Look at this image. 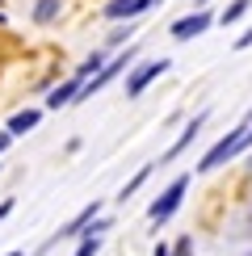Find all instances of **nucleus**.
Masks as SVG:
<instances>
[{
  "label": "nucleus",
  "mask_w": 252,
  "mask_h": 256,
  "mask_svg": "<svg viewBox=\"0 0 252 256\" xmlns=\"http://www.w3.org/2000/svg\"><path fill=\"white\" fill-rule=\"evenodd\" d=\"M248 126H252V114H248V118L240 122V126H236L231 134H223V138H218V143H214V147H210V152L202 156V164H198V172H214L218 164H227V160H236L240 152H244V130H248Z\"/></svg>",
  "instance_id": "1"
},
{
  "label": "nucleus",
  "mask_w": 252,
  "mask_h": 256,
  "mask_svg": "<svg viewBox=\"0 0 252 256\" xmlns=\"http://www.w3.org/2000/svg\"><path fill=\"white\" fill-rule=\"evenodd\" d=\"M185 189H189V176H176L172 185L164 189L160 198L152 202V210H147V218H152V227H160V222H168L176 214V210H181V202H185Z\"/></svg>",
  "instance_id": "2"
},
{
  "label": "nucleus",
  "mask_w": 252,
  "mask_h": 256,
  "mask_svg": "<svg viewBox=\"0 0 252 256\" xmlns=\"http://www.w3.org/2000/svg\"><path fill=\"white\" fill-rule=\"evenodd\" d=\"M134 55H139V46H126V55L110 59V63H105V68L97 72V76H92V80H84V84H80V97H76V101L92 97V92H101V88H105V84H110V80H118L122 72H126V68H130V63H134Z\"/></svg>",
  "instance_id": "3"
},
{
  "label": "nucleus",
  "mask_w": 252,
  "mask_h": 256,
  "mask_svg": "<svg viewBox=\"0 0 252 256\" xmlns=\"http://www.w3.org/2000/svg\"><path fill=\"white\" fill-rule=\"evenodd\" d=\"M164 72H168V59H147V63H139V68L126 76V97H143V88H147L152 80H160Z\"/></svg>",
  "instance_id": "4"
},
{
  "label": "nucleus",
  "mask_w": 252,
  "mask_h": 256,
  "mask_svg": "<svg viewBox=\"0 0 252 256\" xmlns=\"http://www.w3.org/2000/svg\"><path fill=\"white\" fill-rule=\"evenodd\" d=\"M210 26H214V17H210L206 8H198V13H189V17H181V21H172V38H176V42H189V38L206 34Z\"/></svg>",
  "instance_id": "5"
},
{
  "label": "nucleus",
  "mask_w": 252,
  "mask_h": 256,
  "mask_svg": "<svg viewBox=\"0 0 252 256\" xmlns=\"http://www.w3.org/2000/svg\"><path fill=\"white\" fill-rule=\"evenodd\" d=\"M156 0H110V4L101 8V17L105 21H134L139 13H147Z\"/></svg>",
  "instance_id": "6"
},
{
  "label": "nucleus",
  "mask_w": 252,
  "mask_h": 256,
  "mask_svg": "<svg viewBox=\"0 0 252 256\" xmlns=\"http://www.w3.org/2000/svg\"><path fill=\"white\" fill-rule=\"evenodd\" d=\"M206 118H210V114H198V118H189V122H185V130H181V138H176V143H172V147H168V152L160 156V160H164V164H172V160H176V156H181V152H185V147H189V143H194V138H198V134H202V126H206Z\"/></svg>",
  "instance_id": "7"
},
{
  "label": "nucleus",
  "mask_w": 252,
  "mask_h": 256,
  "mask_svg": "<svg viewBox=\"0 0 252 256\" xmlns=\"http://www.w3.org/2000/svg\"><path fill=\"white\" fill-rule=\"evenodd\" d=\"M97 214H101V202H88V206H84L80 214L68 222V227H59V236H55V240H68V236H84V227H88V222L97 218Z\"/></svg>",
  "instance_id": "8"
},
{
  "label": "nucleus",
  "mask_w": 252,
  "mask_h": 256,
  "mask_svg": "<svg viewBox=\"0 0 252 256\" xmlns=\"http://www.w3.org/2000/svg\"><path fill=\"white\" fill-rule=\"evenodd\" d=\"M80 76H72V80H63L59 84V88H50V97H46V105H50V110H63V105H72V101H76L80 97Z\"/></svg>",
  "instance_id": "9"
},
{
  "label": "nucleus",
  "mask_w": 252,
  "mask_h": 256,
  "mask_svg": "<svg viewBox=\"0 0 252 256\" xmlns=\"http://www.w3.org/2000/svg\"><path fill=\"white\" fill-rule=\"evenodd\" d=\"M38 122H42L38 110H21V114H13V118H8V134H26V130H34Z\"/></svg>",
  "instance_id": "10"
},
{
  "label": "nucleus",
  "mask_w": 252,
  "mask_h": 256,
  "mask_svg": "<svg viewBox=\"0 0 252 256\" xmlns=\"http://www.w3.org/2000/svg\"><path fill=\"white\" fill-rule=\"evenodd\" d=\"M59 8H63V0H38L34 4V21L38 26H50V21L59 17Z\"/></svg>",
  "instance_id": "11"
},
{
  "label": "nucleus",
  "mask_w": 252,
  "mask_h": 256,
  "mask_svg": "<svg viewBox=\"0 0 252 256\" xmlns=\"http://www.w3.org/2000/svg\"><path fill=\"white\" fill-rule=\"evenodd\" d=\"M101 68H105V50H92V55H88V59H84L80 68H76V76H80V80H92Z\"/></svg>",
  "instance_id": "12"
},
{
  "label": "nucleus",
  "mask_w": 252,
  "mask_h": 256,
  "mask_svg": "<svg viewBox=\"0 0 252 256\" xmlns=\"http://www.w3.org/2000/svg\"><path fill=\"white\" fill-rule=\"evenodd\" d=\"M147 176H152V164H143L139 172H134V176H130V180H126V185L118 189V202H126V198H134V194H139V185H143Z\"/></svg>",
  "instance_id": "13"
},
{
  "label": "nucleus",
  "mask_w": 252,
  "mask_h": 256,
  "mask_svg": "<svg viewBox=\"0 0 252 256\" xmlns=\"http://www.w3.org/2000/svg\"><path fill=\"white\" fill-rule=\"evenodd\" d=\"M248 8H252V0H231V4L223 8V17H214V21H223V26H236V21L244 17Z\"/></svg>",
  "instance_id": "14"
},
{
  "label": "nucleus",
  "mask_w": 252,
  "mask_h": 256,
  "mask_svg": "<svg viewBox=\"0 0 252 256\" xmlns=\"http://www.w3.org/2000/svg\"><path fill=\"white\" fill-rule=\"evenodd\" d=\"M101 252V236H92V231H84L80 236V248L72 252V256H97Z\"/></svg>",
  "instance_id": "15"
},
{
  "label": "nucleus",
  "mask_w": 252,
  "mask_h": 256,
  "mask_svg": "<svg viewBox=\"0 0 252 256\" xmlns=\"http://www.w3.org/2000/svg\"><path fill=\"white\" fill-rule=\"evenodd\" d=\"M126 38H134V26H118V30L110 34V42H105V46H122Z\"/></svg>",
  "instance_id": "16"
},
{
  "label": "nucleus",
  "mask_w": 252,
  "mask_h": 256,
  "mask_svg": "<svg viewBox=\"0 0 252 256\" xmlns=\"http://www.w3.org/2000/svg\"><path fill=\"white\" fill-rule=\"evenodd\" d=\"M168 256H194V240H189V236H181V240L172 244V252H168Z\"/></svg>",
  "instance_id": "17"
},
{
  "label": "nucleus",
  "mask_w": 252,
  "mask_h": 256,
  "mask_svg": "<svg viewBox=\"0 0 252 256\" xmlns=\"http://www.w3.org/2000/svg\"><path fill=\"white\" fill-rule=\"evenodd\" d=\"M248 46H252V26H248V30H244V34H240V38H236V50H248Z\"/></svg>",
  "instance_id": "18"
},
{
  "label": "nucleus",
  "mask_w": 252,
  "mask_h": 256,
  "mask_svg": "<svg viewBox=\"0 0 252 256\" xmlns=\"http://www.w3.org/2000/svg\"><path fill=\"white\" fill-rule=\"evenodd\" d=\"M8 210H13V202H0V218H8Z\"/></svg>",
  "instance_id": "19"
},
{
  "label": "nucleus",
  "mask_w": 252,
  "mask_h": 256,
  "mask_svg": "<svg viewBox=\"0 0 252 256\" xmlns=\"http://www.w3.org/2000/svg\"><path fill=\"white\" fill-rule=\"evenodd\" d=\"M8 143H13V134H8V130H4V134H0V152H4V147H8Z\"/></svg>",
  "instance_id": "20"
},
{
  "label": "nucleus",
  "mask_w": 252,
  "mask_h": 256,
  "mask_svg": "<svg viewBox=\"0 0 252 256\" xmlns=\"http://www.w3.org/2000/svg\"><path fill=\"white\" fill-rule=\"evenodd\" d=\"M168 252H172V248H168V244H160V248H156L152 256H168Z\"/></svg>",
  "instance_id": "21"
},
{
  "label": "nucleus",
  "mask_w": 252,
  "mask_h": 256,
  "mask_svg": "<svg viewBox=\"0 0 252 256\" xmlns=\"http://www.w3.org/2000/svg\"><path fill=\"white\" fill-rule=\"evenodd\" d=\"M4 256H21V252H4Z\"/></svg>",
  "instance_id": "22"
},
{
  "label": "nucleus",
  "mask_w": 252,
  "mask_h": 256,
  "mask_svg": "<svg viewBox=\"0 0 252 256\" xmlns=\"http://www.w3.org/2000/svg\"><path fill=\"white\" fill-rule=\"evenodd\" d=\"M248 231H252V214H248Z\"/></svg>",
  "instance_id": "23"
},
{
  "label": "nucleus",
  "mask_w": 252,
  "mask_h": 256,
  "mask_svg": "<svg viewBox=\"0 0 252 256\" xmlns=\"http://www.w3.org/2000/svg\"><path fill=\"white\" fill-rule=\"evenodd\" d=\"M0 26H4V13H0Z\"/></svg>",
  "instance_id": "24"
},
{
  "label": "nucleus",
  "mask_w": 252,
  "mask_h": 256,
  "mask_svg": "<svg viewBox=\"0 0 252 256\" xmlns=\"http://www.w3.org/2000/svg\"><path fill=\"white\" fill-rule=\"evenodd\" d=\"M248 256H252V252H248Z\"/></svg>",
  "instance_id": "25"
}]
</instances>
